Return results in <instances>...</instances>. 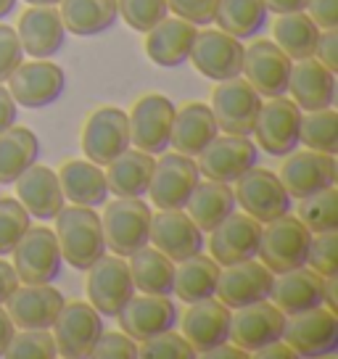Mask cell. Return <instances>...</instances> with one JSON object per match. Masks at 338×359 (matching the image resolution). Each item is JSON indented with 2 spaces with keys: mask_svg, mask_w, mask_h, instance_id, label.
Returning a JSON list of instances; mask_svg holds the SVG:
<instances>
[{
  "mask_svg": "<svg viewBox=\"0 0 338 359\" xmlns=\"http://www.w3.org/2000/svg\"><path fill=\"white\" fill-rule=\"evenodd\" d=\"M53 219H56L53 233L58 238L61 257L74 269L85 272L106 254L101 217L93 212L90 206H77V203L64 206Z\"/></svg>",
  "mask_w": 338,
  "mask_h": 359,
  "instance_id": "cell-1",
  "label": "cell"
},
{
  "mask_svg": "<svg viewBox=\"0 0 338 359\" xmlns=\"http://www.w3.org/2000/svg\"><path fill=\"white\" fill-rule=\"evenodd\" d=\"M106 212L101 217L103 243L116 257H130L137 248L151 243V217L154 212L148 203L137 198H122L116 196L111 203H103Z\"/></svg>",
  "mask_w": 338,
  "mask_h": 359,
  "instance_id": "cell-2",
  "label": "cell"
},
{
  "mask_svg": "<svg viewBox=\"0 0 338 359\" xmlns=\"http://www.w3.org/2000/svg\"><path fill=\"white\" fill-rule=\"evenodd\" d=\"M309 241H312V233L302 224V219L283 214L278 219L262 224L257 257L272 275H283L296 267H304Z\"/></svg>",
  "mask_w": 338,
  "mask_h": 359,
  "instance_id": "cell-3",
  "label": "cell"
},
{
  "mask_svg": "<svg viewBox=\"0 0 338 359\" xmlns=\"http://www.w3.org/2000/svg\"><path fill=\"white\" fill-rule=\"evenodd\" d=\"M283 341L296 351V357H327L338 351V317L327 306L285 317Z\"/></svg>",
  "mask_w": 338,
  "mask_h": 359,
  "instance_id": "cell-4",
  "label": "cell"
},
{
  "mask_svg": "<svg viewBox=\"0 0 338 359\" xmlns=\"http://www.w3.org/2000/svg\"><path fill=\"white\" fill-rule=\"evenodd\" d=\"M299 127H302V109L291 98H270L262 103L257 122L251 135L257 137V148L270 156H288L291 151L302 146L299 143Z\"/></svg>",
  "mask_w": 338,
  "mask_h": 359,
  "instance_id": "cell-5",
  "label": "cell"
},
{
  "mask_svg": "<svg viewBox=\"0 0 338 359\" xmlns=\"http://www.w3.org/2000/svg\"><path fill=\"white\" fill-rule=\"evenodd\" d=\"M259 161V148L246 135H215V140L198 154L196 167L201 177L217 180V182H236L241 175H246Z\"/></svg>",
  "mask_w": 338,
  "mask_h": 359,
  "instance_id": "cell-6",
  "label": "cell"
},
{
  "mask_svg": "<svg viewBox=\"0 0 338 359\" xmlns=\"http://www.w3.org/2000/svg\"><path fill=\"white\" fill-rule=\"evenodd\" d=\"M11 257L19 283H53L61 275V264H64L56 233L43 224L40 227L29 224V230L16 243Z\"/></svg>",
  "mask_w": 338,
  "mask_h": 359,
  "instance_id": "cell-7",
  "label": "cell"
},
{
  "mask_svg": "<svg viewBox=\"0 0 338 359\" xmlns=\"http://www.w3.org/2000/svg\"><path fill=\"white\" fill-rule=\"evenodd\" d=\"M133 296H135V283L124 257L103 254L88 269V302L101 317H116Z\"/></svg>",
  "mask_w": 338,
  "mask_h": 359,
  "instance_id": "cell-8",
  "label": "cell"
},
{
  "mask_svg": "<svg viewBox=\"0 0 338 359\" xmlns=\"http://www.w3.org/2000/svg\"><path fill=\"white\" fill-rule=\"evenodd\" d=\"M233 193H236L238 206L248 217L259 219L262 224L291 212V196L283 188L280 177L270 169L251 167L246 175H241L236 180V191Z\"/></svg>",
  "mask_w": 338,
  "mask_h": 359,
  "instance_id": "cell-9",
  "label": "cell"
},
{
  "mask_svg": "<svg viewBox=\"0 0 338 359\" xmlns=\"http://www.w3.org/2000/svg\"><path fill=\"white\" fill-rule=\"evenodd\" d=\"M50 330L58 357L85 359L90 357L95 341L103 333V317L93 309L90 302H64Z\"/></svg>",
  "mask_w": 338,
  "mask_h": 359,
  "instance_id": "cell-10",
  "label": "cell"
},
{
  "mask_svg": "<svg viewBox=\"0 0 338 359\" xmlns=\"http://www.w3.org/2000/svg\"><path fill=\"white\" fill-rule=\"evenodd\" d=\"M130 146V119L122 109L103 106L88 116L82 130V151L88 161L106 167Z\"/></svg>",
  "mask_w": 338,
  "mask_h": 359,
  "instance_id": "cell-11",
  "label": "cell"
},
{
  "mask_svg": "<svg viewBox=\"0 0 338 359\" xmlns=\"http://www.w3.org/2000/svg\"><path fill=\"white\" fill-rule=\"evenodd\" d=\"M8 93L22 109H43L58 101L67 90L64 69L50 64L48 58H34L29 64H19L8 79Z\"/></svg>",
  "mask_w": 338,
  "mask_h": 359,
  "instance_id": "cell-12",
  "label": "cell"
},
{
  "mask_svg": "<svg viewBox=\"0 0 338 359\" xmlns=\"http://www.w3.org/2000/svg\"><path fill=\"white\" fill-rule=\"evenodd\" d=\"M201 172L193 156L167 154L154 164V175L148 182V196L156 209H185L193 188L198 185Z\"/></svg>",
  "mask_w": 338,
  "mask_h": 359,
  "instance_id": "cell-13",
  "label": "cell"
},
{
  "mask_svg": "<svg viewBox=\"0 0 338 359\" xmlns=\"http://www.w3.org/2000/svg\"><path fill=\"white\" fill-rule=\"evenodd\" d=\"M175 103L158 95L148 93L133 106L127 114L130 119V143L151 156H158L169 148V135H172V119H175Z\"/></svg>",
  "mask_w": 338,
  "mask_h": 359,
  "instance_id": "cell-14",
  "label": "cell"
},
{
  "mask_svg": "<svg viewBox=\"0 0 338 359\" xmlns=\"http://www.w3.org/2000/svg\"><path fill=\"white\" fill-rule=\"evenodd\" d=\"M291 67L293 61L275 45V40H257L254 45L243 48L241 74L262 98H278L288 93Z\"/></svg>",
  "mask_w": 338,
  "mask_h": 359,
  "instance_id": "cell-15",
  "label": "cell"
},
{
  "mask_svg": "<svg viewBox=\"0 0 338 359\" xmlns=\"http://www.w3.org/2000/svg\"><path fill=\"white\" fill-rule=\"evenodd\" d=\"M188 58L193 61L196 72H201L206 79L225 82V79L241 77L243 45L222 29H203V32H196Z\"/></svg>",
  "mask_w": 338,
  "mask_h": 359,
  "instance_id": "cell-16",
  "label": "cell"
},
{
  "mask_svg": "<svg viewBox=\"0 0 338 359\" xmlns=\"http://www.w3.org/2000/svg\"><path fill=\"white\" fill-rule=\"evenodd\" d=\"M262 109V95L246 79H225L212 95V114L217 127L230 135H251L257 114Z\"/></svg>",
  "mask_w": 338,
  "mask_h": 359,
  "instance_id": "cell-17",
  "label": "cell"
},
{
  "mask_svg": "<svg viewBox=\"0 0 338 359\" xmlns=\"http://www.w3.org/2000/svg\"><path fill=\"white\" fill-rule=\"evenodd\" d=\"M275 275L257 259H246L238 264H227L219 269L217 280V299L225 304L227 309H241L248 304L267 302L272 291Z\"/></svg>",
  "mask_w": 338,
  "mask_h": 359,
  "instance_id": "cell-18",
  "label": "cell"
},
{
  "mask_svg": "<svg viewBox=\"0 0 338 359\" xmlns=\"http://www.w3.org/2000/svg\"><path fill=\"white\" fill-rule=\"evenodd\" d=\"M280 182L291 198H306L317 191L333 188L338 180L336 158L320 151H291L280 167Z\"/></svg>",
  "mask_w": 338,
  "mask_h": 359,
  "instance_id": "cell-19",
  "label": "cell"
},
{
  "mask_svg": "<svg viewBox=\"0 0 338 359\" xmlns=\"http://www.w3.org/2000/svg\"><path fill=\"white\" fill-rule=\"evenodd\" d=\"M8 309L13 325L22 330H50L58 312L64 306V293L50 283H27L16 288L8 299Z\"/></svg>",
  "mask_w": 338,
  "mask_h": 359,
  "instance_id": "cell-20",
  "label": "cell"
},
{
  "mask_svg": "<svg viewBox=\"0 0 338 359\" xmlns=\"http://www.w3.org/2000/svg\"><path fill=\"white\" fill-rule=\"evenodd\" d=\"M151 243L172 262H182L201 254L206 238L182 209H158V214L151 217Z\"/></svg>",
  "mask_w": 338,
  "mask_h": 359,
  "instance_id": "cell-21",
  "label": "cell"
},
{
  "mask_svg": "<svg viewBox=\"0 0 338 359\" xmlns=\"http://www.w3.org/2000/svg\"><path fill=\"white\" fill-rule=\"evenodd\" d=\"M119 327L122 333L133 338V341H146L151 336H158L164 330H175L177 325V304L169 296H133L124 304V309L119 314Z\"/></svg>",
  "mask_w": 338,
  "mask_h": 359,
  "instance_id": "cell-22",
  "label": "cell"
},
{
  "mask_svg": "<svg viewBox=\"0 0 338 359\" xmlns=\"http://www.w3.org/2000/svg\"><path fill=\"white\" fill-rule=\"evenodd\" d=\"M212 241V259H215L219 267L227 264H238V262H246V259H257L262 241V222L248 217V214L233 212L225 222H219L209 233Z\"/></svg>",
  "mask_w": 338,
  "mask_h": 359,
  "instance_id": "cell-23",
  "label": "cell"
},
{
  "mask_svg": "<svg viewBox=\"0 0 338 359\" xmlns=\"http://www.w3.org/2000/svg\"><path fill=\"white\" fill-rule=\"evenodd\" d=\"M285 327V314L267 302H257L236 309L230 314V338L243 351L254 354L257 348L267 346L272 341H280Z\"/></svg>",
  "mask_w": 338,
  "mask_h": 359,
  "instance_id": "cell-24",
  "label": "cell"
},
{
  "mask_svg": "<svg viewBox=\"0 0 338 359\" xmlns=\"http://www.w3.org/2000/svg\"><path fill=\"white\" fill-rule=\"evenodd\" d=\"M182 338L193 346L196 354L230 341V309L219 299H201L188 306L182 314Z\"/></svg>",
  "mask_w": 338,
  "mask_h": 359,
  "instance_id": "cell-25",
  "label": "cell"
},
{
  "mask_svg": "<svg viewBox=\"0 0 338 359\" xmlns=\"http://www.w3.org/2000/svg\"><path fill=\"white\" fill-rule=\"evenodd\" d=\"M16 185V198L22 203L32 219H53L64 209V191L58 175L50 167H43L34 161L32 167L22 172V177L13 182Z\"/></svg>",
  "mask_w": 338,
  "mask_h": 359,
  "instance_id": "cell-26",
  "label": "cell"
},
{
  "mask_svg": "<svg viewBox=\"0 0 338 359\" xmlns=\"http://www.w3.org/2000/svg\"><path fill=\"white\" fill-rule=\"evenodd\" d=\"M288 93L302 111L330 109L336 103V72L323 67L315 56L296 61L288 77Z\"/></svg>",
  "mask_w": 338,
  "mask_h": 359,
  "instance_id": "cell-27",
  "label": "cell"
},
{
  "mask_svg": "<svg viewBox=\"0 0 338 359\" xmlns=\"http://www.w3.org/2000/svg\"><path fill=\"white\" fill-rule=\"evenodd\" d=\"M16 34L24 53H29L32 58H50L64 48L67 27L53 6H34L22 13Z\"/></svg>",
  "mask_w": 338,
  "mask_h": 359,
  "instance_id": "cell-28",
  "label": "cell"
},
{
  "mask_svg": "<svg viewBox=\"0 0 338 359\" xmlns=\"http://www.w3.org/2000/svg\"><path fill=\"white\" fill-rule=\"evenodd\" d=\"M196 27L191 22H185L180 16L169 19L164 16L156 27H151L146 32V53L148 58L164 69H175L185 64L191 56L193 40H196Z\"/></svg>",
  "mask_w": 338,
  "mask_h": 359,
  "instance_id": "cell-29",
  "label": "cell"
},
{
  "mask_svg": "<svg viewBox=\"0 0 338 359\" xmlns=\"http://www.w3.org/2000/svg\"><path fill=\"white\" fill-rule=\"evenodd\" d=\"M215 135H219V127H217V119L212 114V106L188 103V106L175 111L169 146L185 156H198L203 148L215 140Z\"/></svg>",
  "mask_w": 338,
  "mask_h": 359,
  "instance_id": "cell-30",
  "label": "cell"
},
{
  "mask_svg": "<svg viewBox=\"0 0 338 359\" xmlns=\"http://www.w3.org/2000/svg\"><path fill=\"white\" fill-rule=\"evenodd\" d=\"M270 299L285 317L323 306V275H317L306 264L283 272L272 283Z\"/></svg>",
  "mask_w": 338,
  "mask_h": 359,
  "instance_id": "cell-31",
  "label": "cell"
},
{
  "mask_svg": "<svg viewBox=\"0 0 338 359\" xmlns=\"http://www.w3.org/2000/svg\"><path fill=\"white\" fill-rule=\"evenodd\" d=\"M58 182L64 198H69L77 206H90L98 209L109 198V185H106V172L98 164L88 158H72L58 172Z\"/></svg>",
  "mask_w": 338,
  "mask_h": 359,
  "instance_id": "cell-32",
  "label": "cell"
},
{
  "mask_svg": "<svg viewBox=\"0 0 338 359\" xmlns=\"http://www.w3.org/2000/svg\"><path fill=\"white\" fill-rule=\"evenodd\" d=\"M185 209L201 233H212L217 224L225 222L227 217L236 212L238 201L227 182H217V180H203L201 182L198 180Z\"/></svg>",
  "mask_w": 338,
  "mask_h": 359,
  "instance_id": "cell-33",
  "label": "cell"
},
{
  "mask_svg": "<svg viewBox=\"0 0 338 359\" xmlns=\"http://www.w3.org/2000/svg\"><path fill=\"white\" fill-rule=\"evenodd\" d=\"M154 164L156 158L140 151V148H127L124 154L114 158L111 164H106V185L109 193L122 196V198H137L146 196L148 182L154 175Z\"/></svg>",
  "mask_w": 338,
  "mask_h": 359,
  "instance_id": "cell-34",
  "label": "cell"
},
{
  "mask_svg": "<svg viewBox=\"0 0 338 359\" xmlns=\"http://www.w3.org/2000/svg\"><path fill=\"white\" fill-rule=\"evenodd\" d=\"M58 13L67 32L77 37H93V34L109 32L116 24L119 6L116 0H61Z\"/></svg>",
  "mask_w": 338,
  "mask_h": 359,
  "instance_id": "cell-35",
  "label": "cell"
},
{
  "mask_svg": "<svg viewBox=\"0 0 338 359\" xmlns=\"http://www.w3.org/2000/svg\"><path fill=\"white\" fill-rule=\"evenodd\" d=\"M130 275L135 283V291L148 296H172L175 288V262L161 254L158 248L143 246L130 254Z\"/></svg>",
  "mask_w": 338,
  "mask_h": 359,
  "instance_id": "cell-36",
  "label": "cell"
},
{
  "mask_svg": "<svg viewBox=\"0 0 338 359\" xmlns=\"http://www.w3.org/2000/svg\"><path fill=\"white\" fill-rule=\"evenodd\" d=\"M219 269L222 267L217 264L215 259L203 257V254H193V257L182 259L175 267V288H172V293L182 304L212 299L217 293Z\"/></svg>",
  "mask_w": 338,
  "mask_h": 359,
  "instance_id": "cell-37",
  "label": "cell"
},
{
  "mask_svg": "<svg viewBox=\"0 0 338 359\" xmlns=\"http://www.w3.org/2000/svg\"><path fill=\"white\" fill-rule=\"evenodd\" d=\"M40 156V140L29 127H8L0 133V185H13Z\"/></svg>",
  "mask_w": 338,
  "mask_h": 359,
  "instance_id": "cell-38",
  "label": "cell"
},
{
  "mask_svg": "<svg viewBox=\"0 0 338 359\" xmlns=\"http://www.w3.org/2000/svg\"><path fill=\"white\" fill-rule=\"evenodd\" d=\"M272 34H275V45L291 61H304L317 53L320 27L312 22V16L306 11L280 13V19L272 27Z\"/></svg>",
  "mask_w": 338,
  "mask_h": 359,
  "instance_id": "cell-39",
  "label": "cell"
},
{
  "mask_svg": "<svg viewBox=\"0 0 338 359\" xmlns=\"http://www.w3.org/2000/svg\"><path fill=\"white\" fill-rule=\"evenodd\" d=\"M267 6L264 0H219L215 22L217 27L236 40H251L267 24Z\"/></svg>",
  "mask_w": 338,
  "mask_h": 359,
  "instance_id": "cell-40",
  "label": "cell"
},
{
  "mask_svg": "<svg viewBox=\"0 0 338 359\" xmlns=\"http://www.w3.org/2000/svg\"><path fill=\"white\" fill-rule=\"evenodd\" d=\"M299 143H304L309 151H320L327 156L338 154V114L330 109L302 114L299 127Z\"/></svg>",
  "mask_w": 338,
  "mask_h": 359,
  "instance_id": "cell-41",
  "label": "cell"
},
{
  "mask_svg": "<svg viewBox=\"0 0 338 359\" xmlns=\"http://www.w3.org/2000/svg\"><path fill=\"white\" fill-rule=\"evenodd\" d=\"M299 219H302V224H304L312 236H317V233H336L338 230L336 185L302 198V203H299Z\"/></svg>",
  "mask_w": 338,
  "mask_h": 359,
  "instance_id": "cell-42",
  "label": "cell"
},
{
  "mask_svg": "<svg viewBox=\"0 0 338 359\" xmlns=\"http://www.w3.org/2000/svg\"><path fill=\"white\" fill-rule=\"evenodd\" d=\"M32 217L27 214L19 198H0V257H8L22 236L29 230Z\"/></svg>",
  "mask_w": 338,
  "mask_h": 359,
  "instance_id": "cell-43",
  "label": "cell"
},
{
  "mask_svg": "<svg viewBox=\"0 0 338 359\" xmlns=\"http://www.w3.org/2000/svg\"><path fill=\"white\" fill-rule=\"evenodd\" d=\"M8 359H53L58 357L56 341L50 330H22L13 333L11 344L6 348Z\"/></svg>",
  "mask_w": 338,
  "mask_h": 359,
  "instance_id": "cell-44",
  "label": "cell"
},
{
  "mask_svg": "<svg viewBox=\"0 0 338 359\" xmlns=\"http://www.w3.org/2000/svg\"><path fill=\"white\" fill-rule=\"evenodd\" d=\"M137 357L143 359H193V346L175 330H164L137 344Z\"/></svg>",
  "mask_w": 338,
  "mask_h": 359,
  "instance_id": "cell-45",
  "label": "cell"
},
{
  "mask_svg": "<svg viewBox=\"0 0 338 359\" xmlns=\"http://www.w3.org/2000/svg\"><path fill=\"white\" fill-rule=\"evenodd\" d=\"M119 13L124 22L130 24L135 32L146 34L151 27H156L164 16H169L167 0H116Z\"/></svg>",
  "mask_w": 338,
  "mask_h": 359,
  "instance_id": "cell-46",
  "label": "cell"
},
{
  "mask_svg": "<svg viewBox=\"0 0 338 359\" xmlns=\"http://www.w3.org/2000/svg\"><path fill=\"white\" fill-rule=\"evenodd\" d=\"M306 267L315 269L323 278L338 275V230L312 236L309 251H306Z\"/></svg>",
  "mask_w": 338,
  "mask_h": 359,
  "instance_id": "cell-47",
  "label": "cell"
},
{
  "mask_svg": "<svg viewBox=\"0 0 338 359\" xmlns=\"http://www.w3.org/2000/svg\"><path fill=\"white\" fill-rule=\"evenodd\" d=\"M93 359H135L137 357V341L127 333H106L103 330L95 346L90 351Z\"/></svg>",
  "mask_w": 338,
  "mask_h": 359,
  "instance_id": "cell-48",
  "label": "cell"
},
{
  "mask_svg": "<svg viewBox=\"0 0 338 359\" xmlns=\"http://www.w3.org/2000/svg\"><path fill=\"white\" fill-rule=\"evenodd\" d=\"M167 6L175 16L191 22L193 27H209L215 22L219 0H167Z\"/></svg>",
  "mask_w": 338,
  "mask_h": 359,
  "instance_id": "cell-49",
  "label": "cell"
},
{
  "mask_svg": "<svg viewBox=\"0 0 338 359\" xmlns=\"http://www.w3.org/2000/svg\"><path fill=\"white\" fill-rule=\"evenodd\" d=\"M24 61V48L19 34L8 24H0V85L13 74V69Z\"/></svg>",
  "mask_w": 338,
  "mask_h": 359,
  "instance_id": "cell-50",
  "label": "cell"
},
{
  "mask_svg": "<svg viewBox=\"0 0 338 359\" xmlns=\"http://www.w3.org/2000/svg\"><path fill=\"white\" fill-rule=\"evenodd\" d=\"M306 11L320 29H338V0H309Z\"/></svg>",
  "mask_w": 338,
  "mask_h": 359,
  "instance_id": "cell-51",
  "label": "cell"
},
{
  "mask_svg": "<svg viewBox=\"0 0 338 359\" xmlns=\"http://www.w3.org/2000/svg\"><path fill=\"white\" fill-rule=\"evenodd\" d=\"M315 58L323 67L330 69V72H338V32L336 29L320 32V43H317Z\"/></svg>",
  "mask_w": 338,
  "mask_h": 359,
  "instance_id": "cell-52",
  "label": "cell"
},
{
  "mask_svg": "<svg viewBox=\"0 0 338 359\" xmlns=\"http://www.w3.org/2000/svg\"><path fill=\"white\" fill-rule=\"evenodd\" d=\"M16 288H19V275H16V269H13L11 262H3V257H0V304L8 302Z\"/></svg>",
  "mask_w": 338,
  "mask_h": 359,
  "instance_id": "cell-53",
  "label": "cell"
},
{
  "mask_svg": "<svg viewBox=\"0 0 338 359\" xmlns=\"http://www.w3.org/2000/svg\"><path fill=\"white\" fill-rule=\"evenodd\" d=\"M16 111H19V106H16V101L11 98L8 88L0 85V133H6L8 127L16 124Z\"/></svg>",
  "mask_w": 338,
  "mask_h": 359,
  "instance_id": "cell-54",
  "label": "cell"
},
{
  "mask_svg": "<svg viewBox=\"0 0 338 359\" xmlns=\"http://www.w3.org/2000/svg\"><path fill=\"white\" fill-rule=\"evenodd\" d=\"M251 357H259V359H296V351H293L285 341H272V344H267V346L257 348Z\"/></svg>",
  "mask_w": 338,
  "mask_h": 359,
  "instance_id": "cell-55",
  "label": "cell"
},
{
  "mask_svg": "<svg viewBox=\"0 0 338 359\" xmlns=\"http://www.w3.org/2000/svg\"><path fill=\"white\" fill-rule=\"evenodd\" d=\"M201 357H206V359H248L251 354L248 351H243L241 346H230V344H219V346H215V348H209V351H203Z\"/></svg>",
  "mask_w": 338,
  "mask_h": 359,
  "instance_id": "cell-56",
  "label": "cell"
},
{
  "mask_svg": "<svg viewBox=\"0 0 338 359\" xmlns=\"http://www.w3.org/2000/svg\"><path fill=\"white\" fill-rule=\"evenodd\" d=\"M13 333H16V325H13L11 314L3 309V304H0V357H6V348L11 344Z\"/></svg>",
  "mask_w": 338,
  "mask_h": 359,
  "instance_id": "cell-57",
  "label": "cell"
},
{
  "mask_svg": "<svg viewBox=\"0 0 338 359\" xmlns=\"http://www.w3.org/2000/svg\"><path fill=\"white\" fill-rule=\"evenodd\" d=\"M267 11H275L278 16L280 13H296V11H306L309 0H264Z\"/></svg>",
  "mask_w": 338,
  "mask_h": 359,
  "instance_id": "cell-58",
  "label": "cell"
},
{
  "mask_svg": "<svg viewBox=\"0 0 338 359\" xmlns=\"http://www.w3.org/2000/svg\"><path fill=\"white\" fill-rule=\"evenodd\" d=\"M338 275H330V278H323V306H327L333 314H338Z\"/></svg>",
  "mask_w": 338,
  "mask_h": 359,
  "instance_id": "cell-59",
  "label": "cell"
},
{
  "mask_svg": "<svg viewBox=\"0 0 338 359\" xmlns=\"http://www.w3.org/2000/svg\"><path fill=\"white\" fill-rule=\"evenodd\" d=\"M13 8H16V0H0V19L11 16Z\"/></svg>",
  "mask_w": 338,
  "mask_h": 359,
  "instance_id": "cell-60",
  "label": "cell"
},
{
  "mask_svg": "<svg viewBox=\"0 0 338 359\" xmlns=\"http://www.w3.org/2000/svg\"><path fill=\"white\" fill-rule=\"evenodd\" d=\"M24 3H29V6H58L61 0H24Z\"/></svg>",
  "mask_w": 338,
  "mask_h": 359,
  "instance_id": "cell-61",
  "label": "cell"
}]
</instances>
